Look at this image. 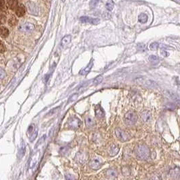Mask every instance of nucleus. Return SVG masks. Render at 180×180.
<instances>
[{
	"mask_svg": "<svg viewBox=\"0 0 180 180\" xmlns=\"http://www.w3.org/2000/svg\"><path fill=\"white\" fill-rule=\"evenodd\" d=\"M136 155L140 159L146 161L150 157V151L148 147L144 144H140L135 148Z\"/></svg>",
	"mask_w": 180,
	"mask_h": 180,
	"instance_id": "nucleus-1",
	"label": "nucleus"
},
{
	"mask_svg": "<svg viewBox=\"0 0 180 180\" xmlns=\"http://www.w3.org/2000/svg\"><path fill=\"white\" fill-rule=\"evenodd\" d=\"M124 121L128 126H133L136 123L138 116L134 112L130 111L124 115Z\"/></svg>",
	"mask_w": 180,
	"mask_h": 180,
	"instance_id": "nucleus-2",
	"label": "nucleus"
},
{
	"mask_svg": "<svg viewBox=\"0 0 180 180\" xmlns=\"http://www.w3.org/2000/svg\"><path fill=\"white\" fill-rule=\"evenodd\" d=\"M81 125V121L76 116H72L68 119L67 126L72 130H78Z\"/></svg>",
	"mask_w": 180,
	"mask_h": 180,
	"instance_id": "nucleus-3",
	"label": "nucleus"
},
{
	"mask_svg": "<svg viewBox=\"0 0 180 180\" xmlns=\"http://www.w3.org/2000/svg\"><path fill=\"white\" fill-rule=\"evenodd\" d=\"M115 133L117 138L120 141L126 142L129 140V139H130V135L124 130H121V129L116 128L115 130Z\"/></svg>",
	"mask_w": 180,
	"mask_h": 180,
	"instance_id": "nucleus-4",
	"label": "nucleus"
},
{
	"mask_svg": "<svg viewBox=\"0 0 180 180\" xmlns=\"http://www.w3.org/2000/svg\"><path fill=\"white\" fill-rule=\"evenodd\" d=\"M88 159V155L87 153L84 152L83 151H80L77 152L75 156V160L76 162L79 163L80 164L85 163Z\"/></svg>",
	"mask_w": 180,
	"mask_h": 180,
	"instance_id": "nucleus-5",
	"label": "nucleus"
},
{
	"mask_svg": "<svg viewBox=\"0 0 180 180\" xmlns=\"http://www.w3.org/2000/svg\"><path fill=\"white\" fill-rule=\"evenodd\" d=\"M88 165H89V167L91 169H92L94 170H97L101 167L102 165V161L99 158H95V159L91 160Z\"/></svg>",
	"mask_w": 180,
	"mask_h": 180,
	"instance_id": "nucleus-6",
	"label": "nucleus"
},
{
	"mask_svg": "<svg viewBox=\"0 0 180 180\" xmlns=\"http://www.w3.org/2000/svg\"><path fill=\"white\" fill-rule=\"evenodd\" d=\"M80 20L83 23H89L91 24H95V25L98 24L100 22L99 19L93 18L88 16H82L80 17Z\"/></svg>",
	"mask_w": 180,
	"mask_h": 180,
	"instance_id": "nucleus-7",
	"label": "nucleus"
},
{
	"mask_svg": "<svg viewBox=\"0 0 180 180\" xmlns=\"http://www.w3.org/2000/svg\"><path fill=\"white\" fill-rule=\"evenodd\" d=\"M136 84H143V85H146V86H155V84H156V83H155L154 81L150 80L143 79L142 78L136 79Z\"/></svg>",
	"mask_w": 180,
	"mask_h": 180,
	"instance_id": "nucleus-8",
	"label": "nucleus"
},
{
	"mask_svg": "<svg viewBox=\"0 0 180 180\" xmlns=\"http://www.w3.org/2000/svg\"><path fill=\"white\" fill-rule=\"evenodd\" d=\"M93 65H94V63H93V59H91L89 63L87 66H86V68H84L83 69H82V70L80 71L79 74L80 75H86L88 73L90 72V71L91 70V69L93 67Z\"/></svg>",
	"mask_w": 180,
	"mask_h": 180,
	"instance_id": "nucleus-9",
	"label": "nucleus"
},
{
	"mask_svg": "<svg viewBox=\"0 0 180 180\" xmlns=\"http://www.w3.org/2000/svg\"><path fill=\"white\" fill-rule=\"evenodd\" d=\"M119 151V146L117 144H113L110 146L109 150V154L110 156L114 157L117 155V153Z\"/></svg>",
	"mask_w": 180,
	"mask_h": 180,
	"instance_id": "nucleus-10",
	"label": "nucleus"
},
{
	"mask_svg": "<svg viewBox=\"0 0 180 180\" xmlns=\"http://www.w3.org/2000/svg\"><path fill=\"white\" fill-rule=\"evenodd\" d=\"M95 115L98 118H102L105 116V112H104L103 108L101 107V105H98L95 107Z\"/></svg>",
	"mask_w": 180,
	"mask_h": 180,
	"instance_id": "nucleus-11",
	"label": "nucleus"
},
{
	"mask_svg": "<svg viewBox=\"0 0 180 180\" xmlns=\"http://www.w3.org/2000/svg\"><path fill=\"white\" fill-rule=\"evenodd\" d=\"M25 8H24L23 5H18L17 6V8L15 9L16 15L18 17H23V16L25 14Z\"/></svg>",
	"mask_w": 180,
	"mask_h": 180,
	"instance_id": "nucleus-12",
	"label": "nucleus"
},
{
	"mask_svg": "<svg viewBox=\"0 0 180 180\" xmlns=\"http://www.w3.org/2000/svg\"><path fill=\"white\" fill-rule=\"evenodd\" d=\"M180 175V171L179 167H175L174 169H172L169 172V175L173 178H177Z\"/></svg>",
	"mask_w": 180,
	"mask_h": 180,
	"instance_id": "nucleus-13",
	"label": "nucleus"
},
{
	"mask_svg": "<svg viewBox=\"0 0 180 180\" xmlns=\"http://www.w3.org/2000/svg\"><path fill=\"white\" fill-rule=\"evenodd\" d=\"M141 117L142 119L144 120L145 122H149L151 119H152V116H151V113L148 112V111H144L141 113Z\"/></svg>",
	"mask_w": 180,
	"mask_h": 180,
	"instance_id": "nucleus-14",
	"label": "nucleus"
},
{
	"mask_svg": "<svg viewBox=\"0 0 180 180\" xmlns=\"http://www.w3.org/2000/svg\"><path fill=\"white\" fill-rule=\"evenodd\" d=\"M7 5L10 10H15V9L18 6V2L17 0H8Z\"/></svg>",
	"mask_w": 180,
	"mask_h": 180,
	"instance_id": "nucleus-15",
	"label": "nucleus"
},
{
	"mask_svg": "<svg viewBox=\"0 0 180 180\" xmlns=\"http://www.w3.org/2000/svg\"><path fill=\"white\" fill-rule=\"evenodd\" d=\"M71 40H72V37H71L70 35H67V36H65L61 40V46L63 47H66L70 43Z\"/></svg>",
	"mask_w": 180,
	"mask_h": 180,
	"instance_id": "nucleus-16",
	"label": "nucleus"
},
{
	"mask_svg": "<svg viewBox=\"0 0 180 180\" xmlns=\"http://www.w3.org/2000/svg\"><path fill=\"white\" fill-rule=\"evenodd\" d=\"M9 30L7 28L5 27V26H1L0 27V37L1 38H7L9 35Z\"/></svg>",
	"mask_w": 180,
	"mask_h": 180,
	"instance_id": "nucleus-17",
	"label": "nucleus"
},
{
	"mask_svg": "<svg viewBox=\"0 0 180 180\" xmlns=\"http://www.w3.org/2000/svg\"><path fill=\"white\" fill-rule=\"evenodd\" d=\"M8 25L11 26V27H14L16 25H17L18 24V19L15 16L12 15V16L10 18V19L8 20Z\"/></svg>",
	"mask_w": 180,
	"mask_h": 180,
	"instance_id": "nucleus-18",
	"label": "nucleus"
},
{
	"mask_svg": "<svg viewBox=\"0 0 180 180\" xmlns=\"http://www.w3.org/2000/svg\"><path fill=\"white\" fill-rule=\"evenodd\" d=\"M106 175L110 178H114L117 176V172L114 169H107L106 171Z\"/></svg>",
	"mask_w": 180,
	"mask_h": 180,
	"instance_id": "nucleus-19",
	"label": "nucleus"
},
{
	"mask_svg": "<svg viewBox=\"0 0 180 180\" xmlns=\"http://www.w3.org/2000/svg\"><path fill=\"white\" fill-rule=\"evenodd\" d=\"M138 21L143 24L146 23L148 21V16L146 14H144V13L140 14L138 16Z\"/></svg>",
	"mask_w": 180,
	"mask_h": 180,
	"instance_id": "nucleus-20",
	"label": "nucleus"
},
{
	"mask_svg": "<svg viewBox=\"0 0 180 180\" xmlns=\"http://www.w3.org/2000/svg\"><path fill=\"white\" fill-rule=\"evenodd\" d=\"M85 123L87 127H90V126H92L93 125V124H94V121H93L92 119L90 117H86L85 119Z\"/></svg>",
	"mask_w": 180,
	"mask_h": 180,
	"instance_id": "nucleus-21",
	"label": "nucleus"
},
{
	"mask_svg": "<svg viewBox=\"0 0 180 180\" xmlns=\"http://www.w3.org/2000/svg\"><path fill=\"white\" fill-rule=\"evenodd\" d=\"M103 80V77L102 76H97L94 79V80H93V84H94L95 85H97V84L101 83Z\"/></svg>",
	"mask_w": 180,
	"mask_h": 180,
	"instance_id": "nucleus-22",
	"label": "nucleus"
},
{
	"mask_svg": "<svg viewBox=\"0 0 180 180\" xmlns=\"http://www.w3.org/2000/svg\"><path fill=\"white\" fill-rule=\"evenodd\" d=\"M69 150H70V147H68V146L61 147V148H60V153H61V155H65L66 154H68Z\"/></svg>",
	"mask_w": 180,
	"mask_h": 180,
	"instance_id": "nucleus-23",
	"label": "nucleus"
},
{
	"mask_svg": "<svg viewBox=\"0 0 180 180\" xmlns=\"http://www.w3.org/2000/svg\"><path fill=\"white\" fill-rule=\"evenodd\" d=\"M79 95H80L79 93H78V92H76V93H74V94H73L72 96H71L70 98H69V101H68L69 103L76 101V100L78 99V97Z\"/></svg>",
	"mask_w": 180,
	"mask_h": 180,
	"instance_id": "nucleus-24",
	"label": "nucleus"
},
{
	"mask_svg": "<svg viewBox=\"0 0 180 180\" xmlns=\"http://www.w3.org/2000/svg\"><path fill=\"white\" fill-rule=\"evenodd\" d=\"M99 0H91L90 2V8H94L97 6V5L99 3Z\"/></svg>",
	"mask_w": 180,
	"mask_h": 180,
	"instance_id": "nucleus-25",
	"label": "nucleus"
},
{
	"mask_svg": "<svg viewBox=\"0 0 180 180\" xmlns=\"http://www.w3.org/2000/svg\"><path fill=\"white\" fill-rule=\"evenodd\" d=\"M158 47H159V43H156V42L151 43L150 45V49L151 50H157Z\"/></svg>",
	"mask_w": 180,
	"mask_h": 180,
	"instance_id": "nucleus-26",
	"label": "nucleus"
},
{
	"mask_svg": "<svg viewBox=\"0 0 180 180\" xmlns=\"http://www.w3.org/2000/svg\"><path fill=\"white\" fill-rule=\"evenodd\" d=\"M149 61L151 62H157L159 60V57L155 55H152L149 57Z\"/></svg>",
	"mask_w": 180,
	"mask_h": 180,
	"instance_id": "nucleus-27",
	"label": "nucleus"
},
{
	"mask_svg": "<svg viewBox=\"0 0 180 180\" xmlns=\"http://www.w3.org/2000/svg\"><path fill=\"white\" fill-rule=\"evenodd\" d=\"M113 7H114V6H113V4L112 2H108V3L106 4V8L109 11H112L113 9Z\"/></svg>",
	"mask_w": 180,
	"mask_h": 180,
	"instance_id": "nucleus-28",
	"label": "nucleus"
},
{
	"mask_svg": "<svg viewBox=\"0 0 180 180\" xmlns=\"http://www.w3.org/2000/svg\"><path fill=\"white\" fill-rule=\"evenodd\" d=\"M5 7V1L4 0H0V10H3Z\"/></svg>",
	"mask_w": 180,
	"mask_h": 180,
	"instance_id": "nucleus-29",
	"label": "nucleus"
},
{
	"mask_svg": "<svg viewBox=\"0 0 180 180\" xmlns=\"http://www.w3.org/2000/svg\"><path fill=\"white\" fill-rule=\"evenodd\" d=\"M6 50V47L5 46H4V45H3V44H1L0 45V52L3 53V52H5Z\"/></svg>",
	"mask_w": 180,
	"mask_h": 180,
	"instance_id": "nucleus-30",
	"label": "nucleus"
},
{
	"mask_svg": "<svg viewBox=\"0 0 180 180\" xmlns=\"http://www.w3.org/2000/svg\"><path fill=\"white\" fill-rule=\"evenodd\" d=\"M138 49L140 51H143V52H144V51H145V49H146V46L143 45V44L141 45H139L138 46Z\"/></svg>",
	"mask_w": 180,
	"mask_h": 180,
	"instance_id": "nucleus-31",
	"label": "nucleus"
},
{
	"mask_svg": "<svg viewBox=\"0 0 180 180\" xmlns=\"http://www.w3.org/2000/svg\"><path fill=\"white\" fill-rule=\"evenodd\" d=\"M1 41H0V45H1Z\"/></svg>",
	"mask_w": 180,
	"mask_h": 180,
	"instance_id": "nucleus-32",
	"label": "nucleus"
}]
</instances>
